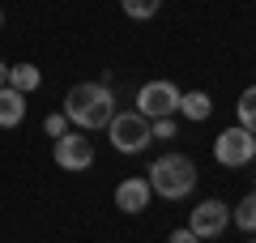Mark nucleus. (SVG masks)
I'll list each match as a JSON object with an SVG mask.
<instances>
[{"instance_id":"obj_20","label":"nucleus","mask_w":256,"mask_h":243,"mask_svg":"<svg viewBox=\"0 0 256 243\" xmlns=\"http://www.w3.org/2000/svg\"><path fill=\"white\" fill-rule=\"evenodd\" d=\"M248 243H256V239H248Z\"/></svg>"},{"instance_id":"obj_11","label":"nucleus","mask_w":256,"mask_h":243,"mask_svg":"<svg viewBox=\"0 0 256 243\" xmlns=\"http://www.w3.org/2000/svg\"><path fill=\"white\" fill-rule=\"evenodd\" d=\"M38 81H43V72H38L30 60H22V64H13V68H9V81H4V86H13V90L30 94V90H38Z\"/></svg>"},{"instance_id":"obj_6","label":"nucleus","mask_w":256,"mask_h":243,"mask_svg":"<svg viewBox=\"0 0 256 243\" xmlns=\"http://www.w3.org/2000/svg\"><path fill=\"white\" fill-rule=\"evenodd\" d=\"M226 226H230V205H226V200H218V196H210V200H201V205L192 209L188 230L196 234V239H218Z\"/></svg>"},{"instance_id":"obj_17","label":"nucleus","mask_w":256,"mask_h":243,"mask_svg":"<svg viewBox=\"0 0 256 243\" xmlns=\"http://www.w3.org/2000/svg\"><path fill=\"white\" fill-rule=\"evenodd\" d=\"M166 243H201V239H196L192 230H171V239H166Z\"/></svg>"},{"instance_id":"obj_18","label":"nucleus","mask_w":256,"mask_h":243,"mask_svg":"<svg viewBox=\"0 0 256 243\" xmlns=\"http://www.w3.org/2000/svg\"><path fill=\"white\" fill-rule=\"evenodd\" d=\"M4 81H9V64L0 60V86H4Z\"/></svg>"},{"instance_id":"obj_19","label":"nucleus","mask_w":256,"mask_h":243,"mask_svg":"<svg viewBox=\"0 0 256 243\" xmlns=\"http://www.w3.org/2000/svg\"><path fill=\"white\" fill-rule=\"evenodd\" d=\"M0 26H4V13H0Z\"/></svg>"},{"instance_id":"obj_8","label":"nucleus","mask_w":256,"mask_h":243,"mask_svg":"<svg viewBox=\"0 0 256 243\" xmlns=\"http://www.w3.org/2000/svg\"><path fill=\"white\" fill-rule=\"evenodd\" d=\"M150 200H154L150 180H141V175H128V180H120V188H116V209H120V214H146Z\"/></svg>"},{"instance_id":"obj_3","label":"nucleus","mask_w":256,"mask_h":243,"mask_svg":"<svg viewBox=\"0 0 256 243\" xmlns=\"http://www.w3.org/2000/svg\"><path fill=\"white\" fill-rule=\"evenodd\" d=\"M107 132H111V145H116L120 154H141L154 141L150 120L141 116V111H116V116L107 120Z\"/></svg>"},{"instance_id":"obj_4","label":"nucleus","mask_w":256,"mask_h":243,"mask_svg":"<svg viewBox=\"0 0 256 243\" xmlns=\"http://www.w3.org/2000/svg\"><path fill=\"white\" fill-rule=\"evenodd\" d=\"M214 158H218V166H226V171H239V166H248V162L256 158V132H248V128H222L218 141H214Z\"/></svg>"},{"instance_id":"obj_14","label":"nucleus","mask_w":256,"mask_h":243,"mask_svg":"<svg viewBox=\"0 0 256 243\" xmlns=\"http://www.w3.org/2000/svg\"><path fill=\"white\" fill-rule=\"evenodd\" d=\"M120 4H124L128 18H137V22H150L158 9H162V0H120Z\"/></svg>"},{"instance_id":"obj_15","label":"nucleus","mask_w":256,"mask_h":243,"mask_svg":"<svg viewBox=\"0 0 256 243\" xmlns=\"http://www.w3.org/2000/svg\"><path fill=\"white\" fill-rule=\"evenodd\" d=\"M43 132L52 136V141H56V136H64V132H68V116H64V111H56V116H47V120H43Z\"/></svg>"},{"instance_id":"obj_13","label":"nucleus","mask_w":256,"mask_h":243,"mask_svg":"<svg viewBox=\"0 0 256 243\" xmlns=\"http://www.w3.org/2000/svg\"><path fill=\"white\" fill-rule=\"evenodd\" d=\"M235 116H239V128L256 132V86H248V90L239 94V102H235Z\"/></svg>"},{"instance_id":"obj_12","label":"nucleus","mask_w":256,"mask_h":243,"mask_svg":"<svg viewBox=\"0 0 256 243\" xmlns=\"http://www.w3.org/2000/svg\"><path fill=\"white\" fill-rule=\"evenodd\" d=\"M230 222H235L244 234H256V188H252V192H244V200L230 209Z\"/></svg>"},{"instance_id":"obj_2","label":"nucleus","mask_w":256,"mask_h":243,"mask_svg":"<svg viewBox=\"0 0 256 243\" xmlns=\"http://www.w3.org/2000/svg\"><path fill=\"white\" fill-rule=\"evenodd\" d=\"M150 188L162 200H180L196 188V162L184 158V154H162V158L150 166Z\"/></svg>"},{"instance_id":"obj_1","label":"nucleus","mask_w":256,"mask_h":243,"mask_svg":"<svg viewBox=\"0 0 256 243\" xmlns=\"http://www.w3.org/2000/svg\"><path fill=\"white\" fill-rule=\"evenodd\" d=\"M64 116L82 132L107 128V120L116 116V94H111L107 81H77L73 90L64 94Z\"/></svg>"},{"instance_id":"obj_7","label":"nucleus","mask_w":256,"mask_h":243,"mask_svg":"<svg viewBox=\"0 0 256 243\" xmlns=\"http://www.w3.org/2000/svg\"><path fill=\"white\" fill-rule=\"evenodd\" d=\"M90 162H94V141L86 132L56 136V166H60V171H86Z\"/></svg>"},{"instance_id":"obj_16","label":"nucleus","mask_w":256,"mask_h":243,"mask_svg":"<svg viewBox=\"0 0 256 243\" xmlns=\"http://www.w3.org/2000/svg\"><path fill=\"white\" fill-rule=\"evenodd\" d=\"M150 132H154L158 141H171V136H175V116H166V120H150Z\"/></svg>"},{"instance_id":"obj_9","label":"nucleus","mask_w":256,"mask_h":243,"mask_svg":"<svg viewBox=\"0 0 256 243\" xmlns=\"http://www.w3.org/2000/svg\"><path fill=\"white\" fill-rule=\"evenodd\" d=\"M22 120H26V94L0 86V128H18Z\"/></svg>"},{"instance_id":"obj_5","label":"nucleus","mask_w":256,"mask_h":243,"mask_svg":"<svg viewBox=\"0 0 256 243\" xmlns=\"http://www.w3.org/2000/svg\"><path fill=\"white\" fill-rule=\"evenodd\" d=\"M137 111L146 120H166V116H180V90L171 81H146L137 90Z\"/></svg>"},{"instance_id":"obj_10","label":"nucleus","mask_w":256,"mask_h":243,"mask_svg":"<svg viewBox=\"0 0 256 243\" xmlns=\"http://www.w3.org/2000/svg\"><path fill=\"white\" fill-rule=\"evenodd\" d=\"M210 111H214V98H210L205 90H188V94H180V116H184V120L201 124V120H210Z\"/></svg>"}]
</instances>
